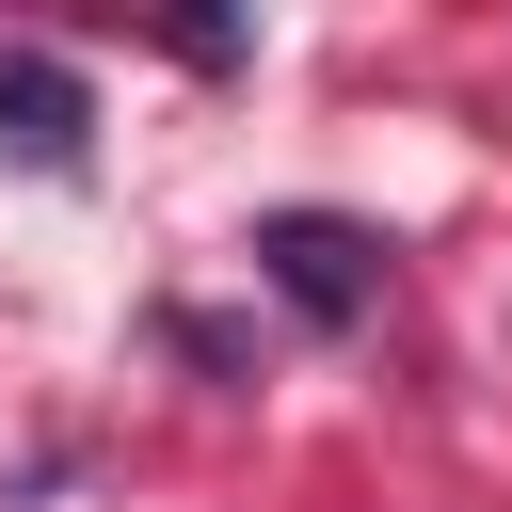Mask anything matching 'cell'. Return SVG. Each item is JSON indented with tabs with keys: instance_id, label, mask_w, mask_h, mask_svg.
Masks as SVG:
<instances>
[{
	"instance_id": "1",
	"label": "cell",
	"mask_w": 512,
	"mask_h": 512,
	"mask_svg": "<svg viewBox=\"0 0 512 512\" xmlns=\"http://www.w3.org/2000/svg\"><path fill=\"white\" fill-rule=\"evenodd\" d=\"M256 272H272L320 336H352V320H368V288H384V240H368V224H336V208H288V224L256 240Z\"/></svg>"
},
{
	"instance_id": "2",
	"label": "cell",
	"mask_w": 512,
	"mask_h": 512,
	"mask_svg": "<svg viewBox=\"0 0 512 512\" xmlns=\"http://www.w3.org/2000/svg\"><path fill=\"white\" fill-rule=\"evenodd\" d=\"M80 64H48V48H0V160L16 176H80Z\"/></svg>"
}]
</instances>
